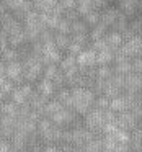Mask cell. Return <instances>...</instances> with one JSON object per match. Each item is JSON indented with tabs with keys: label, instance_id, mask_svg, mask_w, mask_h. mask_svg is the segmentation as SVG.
<instances>
[{
	"label": "cell",
	"instance_id": "cell-1",
	"mask_svg": "<svg viewBox=\"0 0 142 152\" xmlns=\"http://www.w3.org/2000/svg\"><path fill=\"white\" fill-rule=\"evenodd\" d=\"M70 90H72V110L79 116L85 118L95 108V102L98 95L92 88H87V87H74Z\"/></svg>",
	"mask_w": 142,
	"mask_h": 152
},
{
	"label": "cell",
	"instance_id": "cell-2",
	"mask_svg": "<svg viewBox=\"0 0 142 152\" xmlns=\"http://www.w3.org/2000/svg\"><path fill=\"white\" fill-rule=\"evenodd\" d=\"M0 74L5 75L7 79H10L15 85H20V83H25V67L21 64V61H15V62H2V69H0Z\"/></svg>",
	"mask_w": 142,
	"mask_h": 152
},
{
	"label": "cell",
	"instance_id": "cell-3",
	"mask_svg": "<svg viewBox=\"0 0 142 152\" xmlns=\"http://www.w3.org/2000/svg\"><path fill=\"white\" fill-rule=\"evenodd\" d=\"M118 51L122 54V56H126L127 59H131V61L135 59V57H139L142 54V36L135 34V36L126 39L124 44H122V48L118 49Z\"/></svg>",
	"mask_w": 142,
	"mask_h": 152
},
{
	"label": "cell",
	"instance_id": "cell-4",
	"mask_svg": "<svg viewBox=\"0 0 142 152\" xmlns=\"http://www.w3.org/2000/svg\"><path fill=\"white\" fill-rule=\"evenodd\" d=\"M106 121H105V110H98V108H93L88 115L85 116V123L83 126L88 128L90 131L93 132H101L103 128H105Z\"/></svg>",
	"mask_w": 142,
	"mask_h": 152
},
{
	"label": "cell",
	"instance_id": "cell-5",
	"mask_svg": "<svg viewBox=\"0 0 142 152\" xmlns=\"http://www.w3.org/2000/svg\"><path fill=\"white\" fill-rule=\"evenodd\" d=\"M34 85H31V83H20V85L15 87V90L12 92L10 95V100L13 103H17L18 106H23V105H28V102H30L31 95L34 93Z\"/></svg>",
	"mask_w": 142,
	"mask_h": 152
},
{
	"label": "cell",
	"instance_id": "cell-6",
	"mask_svg": "<svg viewBox=\"0 0 142 152\" xmlns=\"http://www.w3.org/2000/svg\"><path fill=\"white\" fill-rule=\"evenodd\" d=\"M118 128L119 129H124V131L127 132H134L135 129L139 128V124H141V119L137 118V116L134 115V113L129 110V111H124L121 113V115H118Z\"/></svg>",
	"mask_w": 142,
	"mask_h": 152
},
{
	"label": "cell",
	"instance_id": "cell-7",
	"mask_svg": "<svg viewBox=\"0 0 142 152\" xmlns=\"http://www.w3.org/2000/svg\"><path fill=\"white\" fill-rule=\"evenodd\" d=\"M142 7V0H118V8L124 15H127L131 20H134L135 15L139 17Z\"/></svg>",
	"mask_w": 142,
	"mask_h": 152
},
{
	"label": "cell",
	"instance_id": "cell-8",
	"mask_svg": "<svg viewBox=\"0 0 142 152\" xmlns=\"http://www.w3.org/2000/svg\"><path fill=\"white\" fill-rule=\"evenodd\" d=\"M96 51L88 48V49L82 51V53L77 56V61H79V67L80 69H93L96 67Z\"/></svg>",
	"mask_w": 142,
	"mask_h": 152
},
{
	"label": "cell",
	"instance_id": "cell-9",
	"mask_svg": "<svg viewBox=\"0 0 142 152\" xmlns=\"http://www.w3.org/2000/svg\"><path fill=\"white\" fill-rule=\"evenodd\" d=\"M34 88H36V92H39L43 96H46L47 100H52V96H56V93H57V87L54 85V82H51V80H47V79H41L39 82L34 85Z\"/></svg>",
	"mask_w": 142,
	"mask_h": 152
},
{
	"label": "cell",
	"instance_id": "cell-10",
	"mask_svg": "<svg viewBox=\"0 0 142 152\" xmlns=\"http://www.w3.org/2000/svg\"><path fill=\"white\" fill-rule=\"evenodd\" d=\"M109 108H111L114 113L121 115V113L129 111V110H131V102H129V98L122 93L121 96H116V98L111 100V106H109Z\"/></svg>",
	"mask_w": 142,
	"mask_h": 152
},
{
	"label": "cell",
	"instance_id": "cell-11",
	"mask_svg": "<svg viewBox=\"0 0 142 152\" xmlns=\"http://www.w3.org/2000/svg\"><path fill=\"white\" fill-rule=\"evenodd\" d=\"M31 5H33L34 12H38L41 15H47L54 10L57 2H54V0H31Z\"/></svg>",
	"mask_w": 142,
	"mask_h": 152
},
{
	"label": "cell",
	"instance_id": "cell-12",
	"mask_svg": "<svg viewBox=\"0 0 142 152\" xmlns=\"http://www.w3.org/2000/svg\"><path fill=\"white\" fill-rule=\"evenodd\" d=\"M119 13H121V10H119V8H114V7L105 8V10L101 12V23L106 25L108 28H113V25L116 23Z\"/></svg>",
	"mask_w": 142,
	"mask_h": 152
},
{
	"label": "cell",
	"instance_id": "cell-13",
	"mask_svg": "<svg viewBox=\"0 0 142 152\" xmlns=\"http://www.w3.org/2000/svg\"><path fill=\"white\" fill-rule=\"evenodd\" d=\"M106 43H108V48L113 51H118L122 48V44H124V36H122V33H119V31H109L108 34H106Z\"/></svg>",
	"mask_w": 142,
	"mask_h": 152
},
{
	"label": "cell",
	"instance_id": "cell-14",
	"mask_svg": "<svg viewBox=\"0 0 142 152\" xmlns=\"http://www.w3.org/2000/svg\"><path fill=\"white\" fill-rule=\"evenodd\" d=\"M47 102H49V100H47L46 96H43L39 92H36V90H34V93L31 95L28 105H30L34 111H39V113H43V115H44V108H46Z\"/></svg>",
	"mask_w": 142,
	"mask_h": 152
},
{
	"label": "cell",
	"instance_id": "cell-15",
	"mask_svg": "<svg viewBox=\"0 0 142 152\" xmlns=\"http://www.w3.org/2000/svg\"><path fill=\"white\" fill-rule=\"evenodd\" d=\"M59 67H60V70H62L64 74L72 72V70H77V69H79V61H77V56L66 53V56L62 57V61H60Z\"/></svg>",
	"mask_w": 142,
	"mask_h": 152
},
{
	"label": "cell",
	"instance_id": "cell-16",
	"mask_svg": "<svg viewBox=\"0 0 142 152\" xmlns=\"http://www.w3.org/2000/svg\"><path fill=\"white\" fill-rule=\"evenodd\" d=\"M113 70H114V74H119V75H129V74L134 72L132 61L131 59L114 61V64H113Z\"/></svg>",
	"mask_w": 142,
	"mask_h": 152
},
{
	"label": "cell",
	"instance_id": "cell-17",
	"mask_svg": "<svg viewBox=\"0 0 142 152\" xmlns=\"http://www.w3.org/2000/svg\"><path fill=\"white\" fill-rule=\"evenodd\" d=\"M114 59H116V51L113 49L100 51L96 54V66H111V64H114Z\"/></svg>",
	"mask_w": 142,
	"mask_h": 152
},
{
	"label": "cell",
	"instance_id": "cell-18",
	"mask_svg": "<svg viewBox=\"0 0 142 152\" xmlns=\"http://www.w3.org/2000/svg\"><path fill=\"white\" fill-rule=\"evenodd\" d=\"M54 98H56L57 102H59L60 105L64 106V108L72 110V90H70L69 87H66V88H60L59 92L56 93V96H54Z\"/></svg>",
	"mask_w": 142,
	"mask_h": 152
},
{
	"label": "cell",
	"instance_id": "cell-19",
	"mask_svg": "<svg viewBox=\"0 0 142 152\" xmlns=\"http://www.w3.org/2000/svg\"><path fill=\"white\" fill-rule=\"evenodd\" d=\"M15 87L17 85H15L10 79H7L5 75H2V80H0V93H2V100H4V102L10 100V95L15 90Z\"/></svg>",
	"mask_w": 142,
	"mask_h": 152
},
{
	"label": "cell",
	"instance_id": "cell-20",
	"mask_svg": "<svg viewBox=\"0 0 142 152\" xmlns=\"http://www.w3.org/2000/svg\"><path fill=\"white\" fill-rule=\"evenodd\" d=\"M109 28L106 26V25H103V23H100V25H96V26H93L92 30H90V41H98V39H105L106 38V34L109 33Z\"/></svg>",
	"mask_w": 142,
	"mask_h": 152
},
{
	"label": "cell",
	"instance_id": "cell-21",
	"mask_svg": "<svg viewBox=\"0 0 142 152\" xmlns=\"http://www.w3.org/2000/svg\"><path fill=\"white\" fill-rule=\"evenodd\" d=\"M54 43H56V46L59 48L60 51H69L70 44H72V36L70 34H60V33H56V39H54Z\"/></svg>",
	"mask_w": 142,
	"mask_h": 152
},
{
	"label": "cell",
	"instance_id": "cell-22",
	"mask_svg": "<svg viewBox=\"0 0 142 152\" xmlns=\"http://www.w3.org/2000/svg\"><path fill=\"white\" fill-rule=\"evenodd\" d=\"M60 110H64V106L60 105L56 98H52V100H49V102H47L46 108H44V116H46V118H52V116L57 115Z\"/></svg>",
	"mask_w": 142,
	"mask_h": 152
},
{
	"label": "cell",
	"instance_id": "cell-23",
	"mask_svg": "<svg viewBox=\"0 0 142 152\" xmlns=\"http://www.w3.org/2000/svg\"><path fill=\"white\" fill-rule=\"evenodd\" d=\"M18 110H20V106H18L17 103H13L12 100H7V102L2 103V115L4 116H15V118H17Z\"/></svg>",
	"mask_w": 142,
	"mask_h": 152
},
{
	"label": "cell",
	"instance_id": "cell-24",
	"mask_svg": "<svg viewBox=\"0 0 142 152\" xmlns=\"http://www.w3.org/2000/svg\"><path fill=\"white\" fill-rule=\"evenodd\" d=\"M82 20L85 21V23L88 25L90 28H93V26H96V25L101 23V12H98V10H92L88 15H85V17H83Z\"/></svg>",
	"mask_w": 142,
	"mask_h": 152
},
{
	"label": "cell",
	"instance_id": "cell-25",
	"mask_svg": "<svg viewBox=\"0 0 142 152\" xmlns=\"http://www.w3.org/2000/svg\"><path fill=\"white\" fill-rule=\"evenodd\" d=\"M90 30H92V28H90L82 18L72 23V34H90ZM72 34H70V36H72Z\"/></svg>",
	"mask_w": 142,
	"mask_h": 152
},
{
	"label": "cell",
	"instance_id": "cell-26",
	"mask_svg": "<svg viewBox=\"0 0 142 152\" xmlns=\"http://www.w3.org/2000/svg\"><path fill=\"white\" fill-rule=\"evenodd\" d=\"M62 72L60 70V67L59 66H44V74H43V79H47V80H51V82H54V80L59 77V74Z\"/></svg>",
	"mask_w": 142,
	"mask_h": 152
},
{
	"label": "cell",
	"instance_id": "cell-27",
	"mask_svg": "<svg viewBox=\"0 0 142 152\" xmlns=\"http://www.w3.org/2000/svg\"><path fill=\"white\" fill-rule=\"evenodd\" d=\"M85 152H103L105 145H103V137H95L93 141H90L88 144L83 147Z\"/></svg>",
	"mask_w": 142,
	"mask_h": 152
},
{
	"label": "cell",
	"instance_id": "cell-28",
	"mask_svg": "<svg viewBox=\"0 0 142 152\" xmlns=\"http://www.w3.org/2000/svg\"><path fill=\"white\" fill-rule=\"evenodd\" d=\"M4 57H2V62H15V61H20V51L18 49H13V48H8V49L2 51Z\"/></svg>",
	"mask_w": 142,
	"mask_h": 152
},
{
	"label": "cell",
	"instance_id": "cell-29",
	"mask_svg": "<svg viewBox=\"0 0 142 152\" xmlns=\"http://www.w3.org/2000/svg\"><path fill=\"white\" fill-rule=\"evenodd\" d=\"M56 33H60V34H72V21L66 20V18H60L59 25H57Z\"/></svg>",
	"mask_w": 142,
	"mask_h": 152
},
{
	"label": "cell",
	"instance_id": "cell-30",
	"mask_svg": "<svg viewBox=\"0 0 142 152\" xmlns=\"http://www.w3.org/2000/svg\"><path fill=\"white\" fill-rule=\"evenodd\" d=\"M109 106H111V98H108V96H105V95L96 96L95 108H98V110H109Z\"/></svg>",
	"mask_w": 142,
	"mask_h": 152
},
{
	"label": "cell",
	"instance_id": "cell-31",
	"mask_svg": "<svg viewBox=\"0 0 142 152\" xmlns=\"http://www.w3.org/2000/svg\"><path fill=\"white\" fill-rule=\"evenodd\" d=\"M92 49H95L96 53H100V51H105V49H109L108 48V43H106V39H98V41H93L92 43Z\"/></svg>",
	"mask_w": 142,
	"mask_h": 152
},
{
	"label": "cell",
	"instance_id": "cell-32",
	"mask_svg": "<svg viewBox=\"0 0 142 152\" xmlns=\"http://www.w3.org/2000/svg\"><path fill=\"white\" fill-rule=\"evenodd\" d=\"M77 0H60V5H62L66 10H75L77 8Z\"/></svg>",
	"mask_w": 142,
	"mask_h": 152
},
{
	"label": "cell",
	"instance_id": "cell-33",
	"mask_svg": "<svg viewBox=\"0 0 142 152\" xmlns=\"http://www.w3.org/2000/svg\"><path fill=\"white\" fill-rule=\"evenodd\" d=\"M132 66H134V72L135 74H142V57L132 59Z\"/></svg>",
	"mask_w": 142,
	"mask_h": 152
},
{
	"label": "cell",
	"instance_id": "cell-34",
	"mask_svg": "<svg viewBox=\"0 0 142 152\" xmlns=\"http://www.w3.org/2000/svg\"><path fill=\"white\" fill-rule=\"evenodd\" d=\"M70 152H85V151H83L82 147H75V149H72Z\"/></svg>",
	"mask_w": 142,
	"mask_h": 152
},
{
	"label": "cell",
	"instance_id": "cell-35",
	"mask_svg": "<svg viewBox=\"0 0 142 152\" xmlns=\"http://www.w3.org/2000/svg\"><path fill=\"white\" fill-rule=\"evenodd\" d=\"M54 2H57V4H60V0H54Z\"/></svg>",
	"mask_w": 142,
	"mask_h": 152
}]
</instances>
